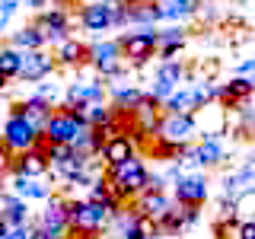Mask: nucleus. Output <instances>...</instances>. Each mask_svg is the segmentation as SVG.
<instances>
[{"mask_svg": "<svg viewBox=\"0 0 255 239\" xmlns=\"http://www.w3.org/2000/svg\"><path fill=\"white\" fill-rule=\"evenodd\" d=\"M198 109V96L195 86H185V90H175L169 99L163 102V112H175V115H191Z\"/></svg>", "mask_w": 255, "mask_h": 239, "instance_id": "nucleus-22", "label": "nucleus"}, {"mask_svg": "<svg viewBox=\"0 0 255 239\" xmlns=\"http://www.w3.org/2000/svg\"><path fill=\"white\" fill-rule=\"evenodd\" d=\"M22 54L26 51H19L16 45H6V48H0V70H3L6 77H19V67H22Z\"/></svg>", "mask_w": 255, "mask_h": 239, "instance_id": "nucleus-29", "label": "nucleus"}, {"mask_svg": "<svg viewBox=\"0 0 255 239\" xmlns=\"http://www.w3.org/2000/svg\"><path fill=\"white\" fill-rule=\"evenodd\" d=\"M38 96H45L54 109H58V102L64 106V86L61 83H38Z\"/></svg>", "mask_w": 255, "mask_h": 239, "instance_id": "nucleus-35", "label": "nucleus"}, {"mask_svg": "<svg viewBox=\"0 0 255 239\" xmlns=\"http://www.w3.org/2000/svg\"><path fill=\"white\" fill-rule=\"evenodd\" d=\"M233 207H236V217L239 220H255V185L246 188V191H239Z\"/></svg>", "mask_w": 255, "mask_h": 239, "instance_id": "nucleus-30", "label": "nucleus"}, {"mask_svg": "<svg viewBox=\"0 0 255 239\" xmlns=\"http://www.w3.org/2000/svg\"><path fill=\"white\" fill-rule=\"evenodd\" d=\"M16 10H19V0H0V13L3 16H13Z\"/></svg>", "mask_w": 255, "mask_h": 239, "instance_id": "nucleus-41", "label": "nucleus"}, {"mask_svg": "<svg viewBox=\"0 0 255 239\" xmlns=\"http://www.w3.org/2000/svg\"><path fill=\"white\" fill-rule=\"evenodd\" d=\"M118 42H122V54L134 64V67H143L159 48V38H156L153 26H140L137 32H128V35L118 38Z\"/></svg>", "mask_w": 255, "mask_h": 239, "instance_id": "nucleus-3", "label": "nucleus"}, {"mask_svg": "<svg viewBox=\"0 0 255 239\" xmlns=\"http://www.w3.org/2000/svg\"><path fill=\"white\" fill-rule=\"evenodd\" d=\"M179 90V86H172V83H163V80H153V86H150V96H153L156 102H166L169 96Z\"/></svg>", "mask_w": 255, "mask_h": 239, "instance_id": "nucleus-37", "label": "nucleus"}, {"mask_svg": "<svg viewBox=\"0 0 255 239\" xmlns=\"http://www.w3.org/2000/svg\"><path fill=\"white\" fill-rule=\"evenodd\" d=\"M22 3H26V6H32V10H42V6L48 3V0H22Z\"/></svg>", "mask_w": 255, "mask_h": 239, "instance_id": "nucleus-42", "label": "nucleus"}, {"mask_svg": "<svg viewBox=\"0 0 255 239\" xmlns=\"http://www.w3.org/2000/svg\"><path fill=\"white\" fill-rule=\"evenodd\" d=\"M128 22L131 26H156V22H163V6L137 0V3L128 6Z\"/></svg>", "mask_w": 255, "mask_h": 239, "instance_id": "nucleus-19", "label": "nucleus"}, {"mask_svg": "<svg viewBox=\"0 0 255 239\" xmlns=\"http://www.w3.org/2000/svg\"><path fill=\"white\" fill-rule=\"evenodd\" d=\"M32 211L26 207V198H19L16 191H10L6 195V207H3V220L6 227H22V223H29Z\"/></svg>", "mask_w": 255, "mask_h": 239, "instance_id": "nucleus-24", "label": "nucleus"}, {"mask_svg": "<svg viewBox=\"0 0 255 239\" xmlns=\"http://www.w3.org/2000/svg\"><path fill=\"white\" fill-rule=\"evenodd\" d=\"M6 19H10V16H3V13H0V29H3V26H6Z\"/></svg>", "mask_w": 255, "mask_h": 239, "instance_id": "nucleus-48", "label": "nucleus"}, {"mask_svg": "<svg viewBox=\"0 0 255 239\" xmlns=\"http://www.w3.org/2000/svg\"><path fill=\"white\" fill-rule=\"evenodd\" d=\"M115 118V109H109L106 102H90L86 106V124L90 127H99V124H106Z\"/></svg>", "mask_w": 255, "mask_h": 239, "instance_id": "nucleus-33", "label": "nucleus"}, {"mask_svg": "<svg viewBox=\"0 0 255 239\" xmlns=\"http://www.w3.org/2000/svg\"><path fill=\"white\" fill-rule=\"evenodd\" d=\"M3 233H6V220L0 217V236H3Z\"/></svg>", "mask_w": 255, "mask_h": 239, "instance_id": "nucleus-47", "label": "nucleus"}, {"mask_svg": "<svg viewBox=\"0 0 255 239\" xmlns=\"http://www.w3.org/2000/svg\"><path fill=\"white\" fill-rule=\"evenodd\" d=\"M115 3H122V6H131V3H137V0H115Z\"/></svg>", "mask_w": 255, "mask_h": 239, "instance_id": "nucleus-46", "label": "nucleus"}, {"mask_svg": "<svg viewBox=\"0 0 255 239\" xmlns=\"http://www.w3.org/2000/svg\"><path fill=\"white\" fill-rule=\"evenodd\" d=\"M10 169H13V175H32V179H42V175L51 169V166H48L45 150L32 147V150H26V153H13Z\"/></svg>", "mask_w": 255, "mask_h": 239, "instance_id": "nucleus-13", "label": "nucleus"}, {"mask_svg": "<svg viewBox=\"0 0 255 239\" xmlns=\"http://www.w3.org/2000/svg\"><path fill=\"white\" fill-rule=\"evenodd\" d=\"M252 185H255V166H243L239 172L227 175V182H223V195H227L230 201H236L239 191H246V188H252Z\"/></svg>", "mask_w": 255, "mask_h": 239, "instance_id": "nucleus-25", "label": "nucleus"}, {"mask_svg": "<svg viewBox=\"0 0 255 239\" xmlns=\"http://www.w3.org/2000/svg\"><path fill=\"white\" fill-rule=\"evenodd\" d=\"M236 239H255V220H239Z\"/></svg>", "mask_w": 255, "mask_h": 239, "instance_id": "nucleus-39", "label": "nucleus"}, {"mask_svg": "<svg viewBox=\"0 0 255 239\" xmlns=\"http://www.w3.org/2000/svg\"><path fill=\"white\" fill-rule=\"evenodd\" d=\"M6 86H10V77H6L3 70H0V93H6Z\"/></svg>", "mask_w": 255, "mask_h": 239, "instance_id": "nucleus-43", "label": "nucleus"}, {"mask_svg": "<svg viewBox=\"0 0 255 239\" xmlns=\"http://www.w3.org/2000/svg\"><path fill=\"white\" fill-rule=\"evenodd\" d=\"M0 137H3L6 147H10V153H26V150L35 147V140L42 137V131H38V127L32 124L26 115H16V112H10V118H6Z\"/></svg>", "mask_w": 255, "mask_h": 239, "instance_id": "nucleus-4", "label": "nucleus"}, {"mask_svg": "<svg viewBox=\"0 0 255 239\" xmlns=\"http://www.w3.org/2000/svg\"><path fill=\"white\" fill-rule=\"evenodd\" d=\"M159 6H163V19H188L191 13H195V0H159Z\"/></svg>", "mask_w": 255, "mask_h": 239, "instance_id": "nucleus-28", "label": "nucleus"}, {"mask_svg": "<svg viewBox=\"0 0 255 239\" xmlns=\"http://www.w3.org/2000/svg\"><path fill=\"white\" fill-rule=\"evenodd\" d=\"M153 80H163V83L179 86L182 80H185V67H182L179 61H159V70H156Z\"/></svg>", "mask_w": 255, "mask_h": 239, "instance_id": "nucleus-31", "label": "nucleus"}, {"mask_svg": "<svg viewBox=\"0 0 255 239\" xmlns=\"http://www.w3.org/2000/svg\"><path fill=\"white\" fill-rule=\"evenodd\" d=\"M10 45H16L19 51H35V48H45V35L38 32L35 26H26V29H19V32H13V38H10Z\"/></svg>", "mask_w": 255, "mask_h": 239, "instance_id": "nucleus-27", "label": "nucleus"}, {"mask_svg": "<svg viewBox=\"0 0 255 239\" xmlns=\"http://www.w3.org/2000/svg\"><path fill=\"white\" fill-rule=\"evenodd\" d=\"M112 13H115V0H93L80 10V26L86 32H106L112 29Z\"/></svg>", "mask_w": 255, "mask_h": 239, "instance_id": "nucleus-11", "label": "nucleus"}, {"mask_svg": "<svg viewBox=\"0 0 255 239\" xmlns=\"http://www.w3.org/2000/svg\"><path fill=\"white\" fill-rule=\"evenodd\" d=\"M83 121H77L74 118V112H70L67 106H61V109H54L51 112V118L45 121L42 127V134H45V140L48 143H74L77 140V134L83 131Z\"/></svg>", "mask_w": 255, "mask_h": 239, "instance_id": "nucleus-6", "label": "nucleus"}, {"mask_svg": "<svg viewBox=\"0 0 255 239\" xmlns=\"http://www.w3.org/2000/svg\"><path fill=\"white\" fill-rule=\"evenodd\" d=\"M51 112H54V106L45 99V96H38V93H32L29 99L22 102V115H26L29 121L38 127V131H42V127H45V121L51 118Z\"/></svg>", "mask_w": 255, "mask_h": 239, "instance_id": "nucleus-20", "label": "nucleus"}, {"mask_svg": "<svg viewBox=\"0 0 255 239\" xmlns=\"http://www.w3.org/2000/svg\"><path fill=\"white\" fill-rule=\"evenodd\" d=\"M252 96H255V80H252V77H239V74H236L230 83L217 86V102H220L227 112L236 109L243 99H252Z\"/></svg>", "mask_w": 255, "mask_h": 239, "instance_id": "nucleus-12", "label": "nucleus"}, {"mask_svg": "<svg viewBox=\"0 0 255 239\" xmlns=\"http://www.w3.org/2000/svg\"><path fill=\"white\" fill-rule=\"evenodd\" d=\"M106 179H109V191L118 198L122 204L134 201V198L140 195V191H147V166H143V159L134 153L131 159H125V163L118 166H106Z\"/></svg>", "mask_w": 255, "mask_h": 239, "instance_id": "nucleus-1", "label": "nucleus"}, {"mask_svg": "<svg viewBox=\"0 0 255 239\" xmlns=\"http://www.w3.org/2000/svg\"><path fill=\"white\" fill-rule=\"evenodd\" d=\"M112 220V214L102 204L90 201V198H77V201H67V230H80V233H102L106 223Z\"/></svg>", "mask_w": 255, "mask_h": 239, "instance_id": "nucleus-2", "label": "nucleus"}, {"mask_svg": "<svg viewBox=\"0 0 255 239\" xmlns=\"http://www.w3.org/2000/svg\"><path fill=\"white\" fill-rule=\"evenodd\" d=\"M195 134H198V127H195V118H191V115L163 112V115H159L156 131H153V137L156 140H166V143H175V147H185Z\"/></svg>", "mask_w": 255, "mask_h": 239, "instance_id": "nucleus-5", "label": "nucleus"}, {"mask_svg": "<svg viewBox=\"0 0 255 239\" xmlns=\"http://www.w3.org/2000/svg\"><path fill=\"white\" fill-rule=\"evenodd\" d=\"M147 3H159V0H147Z\"/></svg>", "mask_w": 255, "mask_h": 239, "instance_id": "nucleus-49", "label": "nucleus"}, {"mask_svg": "<svg viewBox=\"0 0 255 239\" xmlns=\"http://www.w3.org/2000/svg\"><path fill=\"white\" fill-rule=\"evenodd\" d=\"M51 3H58V6H70V3H77V0H51Z\"/></svg>", "mask_w": 255, "mask_h": 239, "instance_id": "nucleus-44", "label": "nucleus"}, {"mask_svg": "<svg viewBox=\"0 0 255 239\" xmlns=\"http://www.w3.org/2000/svg\"><path fill=\"white\" fill-rule=\"evenodd\" d=\"M74 153V143H45V156H48V166L51 163H61Z\"/></svg>", "mask_w": 255, "mask_h": 239, "instance_id": "nucleus-34", "label": "nucleus"}, {"mask_svg": "<svg viewBox=\"0 0 255 239\" xmlns=\"http://www.w3.org/2000/svg\"><path fill=\"white\" fill-rule=\"evenodd\" d=\"M191 118H195V127L201 137H220L223 131H227V109L220 106V102H204V106H198L191 112Z\"/></svg>", "mask_w": 255, "mask_h": 239, "instance_id": "nucleus-7", "label": "nucleus"}, {"mask_svg": "<svg viewBox=\"0 0 255 239\" xmlns=\"http://www.w3.org/2000/svg\"><path fill=\"white\" fill-rule=\"evenodd\" d=\"M13 191L19 198H32V201H48V185H42L38 179H32V175H13Z\"/></svg>", "mask_w": 255, "mask_h": 239, "instance_id": "nucleus-23", "label": "nucleus"}, {"mask_svg": "<svg viewBox=\"0 0 255 239\" xmlns=\"http://www.w3.org/2000/svg\"><path fill=\"white\" fill-rule=\"evenodd\" d=\"M86 61H90L102 77L118 74V70H122V42H96V45H90V58Z\"/></svg>", "mask_w": 255, "mask_h": 239, "instance_id": "nucleus-10", "label": "nucleus"}, {"mask_svg": "<svg viewBox=\"0 0 255 239\" xmlns=\"http://www.w3.org/2000/svg\"><path fill=\"white\" fill-rule=\"evenodd\" d=\"M54 67H58L54 54H48L45 48H35V51H26V54H22L19 80H26V83H38V80L51 77V74H54Z\"/></svg>", "mask_w": 255, "mask_h": 239, "instance_id": "nucleus-9", "label": "nucleus"}, {"mask_svg": "<svg viewBox=\"0 0 255 239\" xmlns=\"http://www.w3.org/2000/svg\"><path fill=\"white\" fill-rule=\"evenodd\" d=\"M38 32L45 35V42L48 45H61L64 38H67V32H70V16L64 6H54V10H45V13H38V19L32 22Z\"/></svg>", "mask_w": 255, "mask_h": 239, "instance_id": "nucleus-8", "label": "nucleus"}, {"mask_svg": "<svg viewBox=\"0 0 255 239\" xmlns=\"http://www.w3.org/2000/svg\"><path fill=\"white\" fill-rule=\"evenodd\" d=\"M42 227H48L51 233H61V236H67V198H54V195H48V204H45V211H42Z\"/></svg>", "mask_w": 255, "mask_h": 239, "instance_id": "nucleus-17", "label": "nucleus"}, {"mask_svg": "<svg viewBox=\"0 0 255 239\" xmlns=\"http://www.w3.org/2000/svg\"><path fill=\"white\" fill-rule=\"evenodd\" d=\"M195 150H198V166H220L223 163V143H220V137H204Z\"/></svg>", "mask_w": 255, "mask_h": 239, "instance_id": "nucleus-26", "label": "nucleus"}, {"mask_svg": "<svg viewBox=\"0 0 255 239\" xmlns=\"http://www.w3.org/2000/svg\"><path fill=\"white\" fill-rule=\"evenodd\" d=\"M134 153H137V143H134L131 134H118V137L102 143V163L106 166H118L125 159H131Z\"/></svg>", "mask_w": 255, "mask_h": 239, "instance_id": "nucleus-16", "label": "nucleus"}, {"mask_svg": "<svg viewBox=\"0 0 255 239\" xmlns=\"http://www.w3.org/2000/svg\"><path fill=\"white\" fill-rule=\"evenodd\" d=\"M236 74H239V77H252V80H255V58H246L243 64H239Z\"/></svg>", "mask_w": 255, "mask_h": 239, "instance_id": "nucleus-40", "label": "nucleus"}, {"mask_svg": "<svg viewBox=\"0 0 255 239\" xmlns=\"http://www.w3.org/2000/svg\"><path fill=\"white\" fill-rule=\"evenodd\" d=\"M175 201L182 204H204L207 201V179L204 175H179L175 179Z\"/></svg>", "mask_w": 255, "mask_h": 239, "instance_id": "nucleus-14", "label": "nucleus"}, {"mask_svg": "<svg viewBox=\"0 0 255 239\" xmlns=\"http://www.w3.org/2000/svg\"><path fill=\"white\" fill-rule=\"evenodd\" d=\"M90 102H106V86L102 83H70L64 90V106H90Z\"/></svg>", "mask_w": 255, "mask_h": 239, "instance_id": "nucleus-15", "label": "nucleus"}, {"mask_svg": "<svg viewBox=\"0 0 255 239\" xmlns=\"http://www.w3.org/2000/svg\"><path fill=\"white\" fill-rule=\"evenodd\" d=\"M140 90L137 86H112V99H115V106L118 109H134L140 102Z\"/></svg>", "mask_w": 255, "mask_h": 239, "instance_id": "nucleus-32", "label": "nucleus"}, {"mask_svg": "<svg viewBox=\"0 0 255 239\" xmlns=\"http://www.w3.org/2000/svg\"><path fill=\"white\" fill-rule=\"evenodd\" d=\"M156 38H159V45H185V29H179V26L163 29V32H156Z\"/></svg>", "mask_w": 255, "mask_h": 239, "instance_id": "nucleus-36", "label": "nucleus"}, {"mask_svg": "<svg viewBox=\"0 0 255 239\" xmlns=\"http://www.w3.org/2000/svg\"><path fill=\"white\" fill-rule=\"evenodd\" d=\"M169 207H172V201L163 195V191H140L137 195V211L150 214V217H156V220H163Z\"/></svg>", "mask_w": 255, "mask_h": 239, "instance_id": "nucleus-21", "label": "nucleus"}, {"mask_svg": "<svg viewBox=\"0 0 255 239\" xmlns=\"http://www.w3.org/2000/svg\"><path fill=\"white\" fill-rule=\"evenodd\" d=\"M182 51H185V45H159V58L163 61H179Z\"/></svg>", "mask_w": 255, "mask_h": 239, "instance_id": "nucleus-38", "label": "nucleus"}, {"mask_svg": "<svg viewBox=\"0 0 255 239\" xmlns=\"http://www.w3.org/2000/svg\"><path fill=\"white\" fill-rule=\"evenodd\" d=\"M3 182H6V166H0V188H3Z\"/></svg>", "mask_w": 255, "mask_h": 239, "instance_id": "nucleus-45", "label": "nucleus"}, {"mask_svg": "<svg viewBox=\"0 0 255 239\" xmlns=\"http://www.w3.org/2000/svg\"><path fill=\"white\" fill-rule=\"evenodd\" d=\"M90 58V45H83L80 38H64L58 45V64L61 67H80V64H86Z\"/></svg>", "mask_w": 255, "mask_h": 239, "instance_id": "nucleus-18", "label": "nucleus"}]
</instances>
